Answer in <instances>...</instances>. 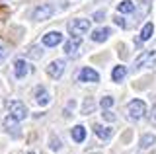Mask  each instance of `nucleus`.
Masks as SVG:
<instances>
[{"label": "nucleus", "mask_w": 156, "mask_h": 154, "mask_svg": "<svg viewBox=\"0 0 156 154\" xmlns=\"http://www.w3.org/2000/svg\"><path fill=\"white\" fill-rule=\"evenodd\" d=\"M6 107L10 111V117H14L16 121H23V119L27 117V107L20 102V100H12V102H8Z\"/></svg>", "instance_id": "f257e3e1"}, {"label": "nucleus", "mask_w": 156, "mask_h": 154, "mask_svg": "<svg viewBox=\"0 0 156 154\" xmlns=\"http://www.w3.org/2000/svg\"><path fill=\"white\" fill-rule=\"evenodd\" d=\"M127 113H129L131 119L139 121V119H143L144 113H146V103L143 100H133V102H129V105H127Z\"/></svg>", "instance_id": "f03ea898"}, {"label": "nucleus", "mask_w": 156, "mask_h": 154, "mask_svg": "<svg viewBox=\"0 0 156 154\" xmlns=\"http://www.w3.org/2000/svg\"><path fill=\"white\" fill-rule=\"evenodd\" d=\"M156 62V51H143L135 59V70L144 68V66H152Z\"/></svg>", "instance_id": "7ed1b4c3"}, {"label": "nucleus", "mask_w": 156, "mask_h": 154, "mask_svg": "<svg viewBox=\"0 0 156 154\" xmlns=\"http://www.w3.org/2000/svg\"><path fill=\"white\" fill-rule=\"evenodd\" d=\"M88 30H90V20L78 18V20L68 22V31H70V35H84Z\"/></svg>", "instance_id": "20e7f679"}, {"label": "nucleus", "mask_w": 156, "mask_h": 154, "mask_svg": "<svg viewBox=\"0 0 156 154\" xmlns=\"http://www.w3.org/2000/svg\"><path fill=\"white\" fill-rule=\"evenodd\" d=\"M55 14V8L51 6V4H41V6L35 8V12H33V20L35 22H45L49 18Z\"/></svg>", "instance_id": "39448f33"}, {"label": "nucleus", "mask_w": 156, "mask_h": 154, "mask_svg": "<svg viewBox=\"0 0 156 154\" xmlns=\"http://www.w3.org/2000/svg\"><path fill=\"white\" fill-rule=\"evenodd\" d=\"M62 72H65V61H53V62H49L47 74L51 76V78H61Z\"/></svg>", "instance_id": "423d86ee"}, {"label": "nucleus", "mask_w": 156, "mask_h": 154, "mask_svg": "<svg viewBox=\"0 0 156 154\" xmlns=\"http://www.w3.org/2000/svg\"><path fill=\"white\" fill-rule=\"evenodd\" d=\"M43 45L45 47H57L58 43L62 41V33L61 31H49V33H45L43 35Z\"/></svg>", "instance_id": "0eeeda50"}, {"label": "nucleus", "mask_w": 156, "mask_h": 154, "mask_svg": "<svg viewBox=\"0 0 156 154\" xmlns=\"http://www.w3.org/2000/svg\"><path fill=\"white\" fill-rule=\"evenodd\" d=\"M78 80H80V82H98V80H100V74H98L94 68H88V66H86V68L80 70Z\"/></svg>", "instance_id": "6e6552de"}, {"label": "nucleus", "mask_w": 156, "mask_h": 154, "mask_svg": "<svg viewBox=\"0 0 156 154\" xmlns=\"http://www.w3.org/2000/svg\"><path fill=\"white\" fill-rule=\"evenodd\" d=\"M14 72H16V78H23V76L29 72V65H27L26 61L20 59V61L14 62Z\"/></svg>", "instance_id": "1a4fd4ad"}, {"label": "nucleus", "mask_w": 156, "mask_h": 154, "mask_svg": "<svg viewBox=\"0 0 156 154\" xmlns=\"http://www.w3.org/2000/svg\"><path fill=\"white\" fill-rule=\"evenodd\" d=\"M109 35H111V30H109V27H100V30L92 31V41L101 43V41H105Z\"/></svg>", "instance_id": "9d476101"}, {"label": "nucleus", "mask_w": 156, "mask_h": 154, "mask_svg": "<svg viewBox=\"0 0 156 154\" xmlns=\"http://www.w3.org/2000/svg\"><path fill=\"white\" fill-rule=\"evenodd\" d=\"M80 43H82L80 35H74L72 39H68V41L65 43V53H66V55H72V53H76V49L80 47Z\"/></svg>", "instance_id": "9b49d317"}, {"label": "nucleus", "mask_w": 156, "mask_h": 154, "mask_svg": "<svg viewBox=\"0 0 156 154\" xmlns=\"http://www.w3.org/2000/svg\"><path fill=\"white\" fill-rule=\"evenodd\" d=\"M35 102L39 105H47L49 102H51V98H49V92L45 88H37L35 90Z\"/></svg>", "instance_id": "f8f14e48"}, {"label": "nucleus", "mask_w": 156, "mask_h": 154, "mask_svg": "<svg viewBox=\"0 0 156 154\" xmlns=\"http://www.w3.org/2000/svg\"><path fill=\"white\" fill-rule=\"evenodd\" d=\"M152 33H154L152 22H146L144 26H143V30H140V41H148L150 37H152Z\"/></svg>", "instance_id": "ddd939ff"}, {"label": "nucleus", "mask_w": 156, "mask_h": 154, "mask_svg": "<svg viewBox=\"0 0 156 154\" xmlns=\"http://www.w3.org/2000/svg\"><path fill=\"white\" fill-rule=\"evenodd\" d=\"M94 131H96V135L101 138V141H107V138L111 137V129L109 127H104V125H94Z\"/></svg>", "instance_id": "4468645a"}, {"label": "nucleus", "mask_w": 156, "mask_h": 154, "mask_svg": "<svg viewBox=\"0 0 156 154\" xmlns=\"http://www.w3.org/2000/svg\"><path fill=\"white\" fill-rule=\"evenodd\" d=\"M117 12H119V14L135 12V2H131V0H123V2H119V4H117Z\"/></svg>", "instance_id": "2eb2a0df"}, {"label": "nucleus", "mask_w": 156, "mask_h": 154, "mask_svg": "<svg viewBox=\"0 0 156 154\" xmlns=\"http://www.w3.org/2000/svg\"><path fill=\"white\" fill-rule=\"evenodd\" d=\"M125 76H127V66H123V65L115 66L113 72H111V78H113V82H121Z\"/></svg>", "instance_id": "dca6fc26"}, {"label": "nucleus", "mask_w": 156, "mask_h": 154, "mask_svg": "<svg viewBox=\"0 0 156 154\" xmlns=\"http://www.w3.org/2000/svg\"><path fill=\"white\" fill-rule=\"evenodd\" d=\"M72 138H74L76 142H82L86 138V129L82 127V125H76V127L72 129Z\"/></svg>", "instance_id": "f3484780"}, {"label": "nucleus", "mask_w": 156, "mask_h": 154, "mask_svg": "<svg viewBox=\"0 0 156 154\" xmlns=\"http://www.w3.org/2000/svg\"><path fill=\"white\" fill-rule=\"evenodd\" d=\"M154 142H156V137H154V135H150V133H146V135H143V138H140V148L146 150V148H150Z\"/></svg>", "instance_id": "a211bd4d"}, {"label": "nucleus", "mask_w": 156, "mask_h": 154, "mask_svg": "<svg viewBox=\"0 0 156 154\" xmlns=\"http://www.w3.org/2000/svg\"><path fill=\"white\" fill-rule=\"evenodd\" d=\"M94 107H96V102L92 98H86L84 100V105H82V113H84V115H90L92 111H94Z\"/></svg>", "instance_id": "6ab92c4d"}, {"label": "nucleus", "mask_w": 156, "mask_h": 154, "mask_svg": "<svg viewBox=\"0 0 156 154\" xmlns=\"http://www.w3.org/2000/svg\"><path fill=\"white\" fill-rule=\"evenodd\" d=\"M113 102H115V100L111 98V96H105V98H101L100 105H101V109H109L111 105H113Z\"/></svg>", "instance_id": "aec40b11"}, {"label": "nucleus", "mask_w": 156, "mask_h": 154, "mask_svg": "<svg viewBox=\"0 0 156 154\" xmlns=\"http://www.w3.org/2000/svg\"><path fill=\"white\" fill-rule=\"evenodd\" d=\"M51 148L53 150H61V141L57 137H51Z\"/></svg>", "instance_id": "412c9836"}, {"label": "nucleus", "mask_w": 156, "mask_h": 154, "mask_svg": "<svg viewBox=\"0 0 156 154\" xmlns=\"http://www.w3.org/2000/svg\"><path fill=\"white\" fill-rule=\"evenodd\" d=\"M41 55H43V51L39 53V49H35V47H33V49H31V53H29V57H33V59H39Z\"/></svg>", "instance_id": "4be33fe9"}, {"label": "nucleus", "mask_w": 156, "mask_h": 154, "mask_svg": "<svg viewBox=\"0 0 156 154\" xmlns=\"http://www.w3.org/2000/svg\"><path fill=\"white\" fill-rule=\"evenodd\" d=\"M101 18H105V12H104V10H100V12L94 14V20H96V22H101Z\"/></svg>", "instance_id": "5701e85b"}, {"label": "nucleus", "mask_w": 156, "mask_h": 154, "mask_svg": "<svg viewBox=\"0 0 156 154\" xmlns=\"http://www.w3.org/2000/svg\"><path fill=\"white\" fill-rule=\"evenodd\" d=\"M101 115H104V117L107 119V121H115V115L111 113V111H104V113H101Z\"/></svg>", "instance_id": "b1692460"}, {"label": "nucleus", "mask_w": 156, "mask_h": 154, "mask_svg": "<svg viewBox=\"0 0 156 154\" xmlns=\"http://www.w3.org/2000/svg\"><path fill=\"white\" fill-rule=\"evenodd\" d=\"M115 23H117V26H121V27H127V23L123 22V18H119V16L115 18Z\"/></svg>", "instance_id": "393cba45"}, {"label": "nucleus", "mask_w": 156, "mask_h": 154, "mask_svg": "<svg viewBox=\"0 0 156 154\" xmlns=\"http://www.w3.org/2000/svg\"><path fill=\"white\" fill-rule=\"evenodd\" d=\"M150 117H152V121L156 125V103H154V107H152V113H150Z\"/></svg>", "instance_id": "a878e982"}, {"label": "nucleus", "mask_w": 156, "mask_h": 154, "mask_svg": "<svg viewBox=\"0 0 156 154\" xmlns=\"http://www.w3.org/2000/svg\"><path fill=\"white\" fill-rule=\"evenodd\" d=\"M0 51H2V45H0Z\"/></svg>", "instance_id": "bb28decb"}, {"label": "nucleus", "mask_w": 156, "mask_h": 154, "mask_svg": "<svg viewBox=\"0 0 156 154\" xmlns=\"http://www.w3.org/2000/svg\"><path fill=\"white\" fill-rule=\"evenodd\" d=\"M29 154H33V152H29Z\"/></svg>", "instance_id": "cd10ccee"}]
</instances>
